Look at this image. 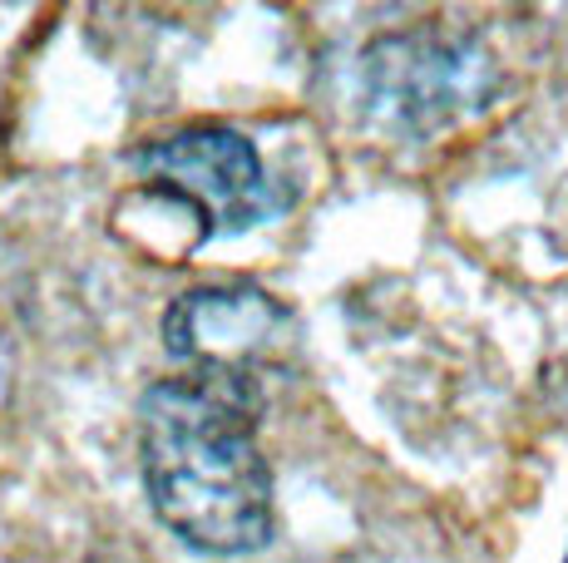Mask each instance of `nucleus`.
Returning <instances> with one entry per match:
<instances>
[{"label":"nucleus","mask_w":568,"mask_h":563,"mask_svg":"<svg viewBox=\"0 0 568 563\" xmlns=\"http://www.w3.org/2000/svg\"><path fill=\"white\" fill-rule=\"evenodd\" d=\"M366 104L406 134H430L485 110L499 90V70L475 40L410 30L386 35L362 55Z\"/></svg>","instance_id":"obj_2"},{"label":"nucleus","mask_w":568,"mask_h":563,"mask_svg":"<svg viewBox=\"0 0 568 563\" xmlns=\"http://www.w3.org/2000/svg\"><path fill=\"white\" fill-rule=\"evenodd\" d=\"M149 193L173 198L203 223V237L247 233L272 213V183L257 149L237 129L193 124L134 149Z\"/></svg>","instance_id":"obj_3"},{"label":"nucleus","mask_w":568,"mask_h":563,"mask_svg":"<svg viewBox=\"0 0 568 563\" xmlns=\"http://www.w3.org/2000/svg\"><path fill=\"white\" fill-rule=\"evenodd\" d=\"M564 563H568V559H564Z\"/></svg>","instance_id":"obj_5"},{"label":"nucleus","mask_w":568,"mask_h":563,"mask_svg":"<svg viewBox=\"0 0 568 563\" xmlns=\"http://www.w3.org/2000/svg\"><path fill=\"white\" fill-rule=\"evenodd\" d=\"M257 426L262 391L247 371L189 366L144 396L149 504L199 554H257L272 539V470Z\"/></svg>","instance_id":"obj_1"},{"label":"nucleus","mask_w":568,"mask_h":563,"mask_svg":"<svg viewBox=\"0 0 568 563\" xmlns=\"http://www.w3.org/2000/svg\"><path fill=\"white\" fill-rule=\"evenodd\" d=\"M287 331V307L262 287H193L163 317V346L173 361L207 371H257V361Z\"/></svg>","instance_id":"obj_4"}]
</instances>
